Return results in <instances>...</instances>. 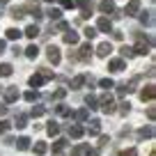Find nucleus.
<instances>
[{
	"instance_id": "nucleus-1",
	"label": "nucleus",
	"mask_w": 156,
	"mask_h": 156,
	"mask_svg": "<svg viewBox=\"0 0 156 156\" xmlns=\"http://www.w3.org/2000/svg\"><path fill=\"white\" fill-rule=\"evenodd\" d=\"M46 80H53V71H51V69H41L39 73L30 76V85H32V87H41Z\"/></svg>"
},
{
	"instance_id": "nucleus-2",
	"label": "nucleus",
	"mask_w": 156,
	"mask_h": 156,
	"mask_svg": "<svg viewBox=\"0 0 156 156\" xmlns=\"http://www.w3.org/2000/svg\"><path fill=\"white\" fill-rule=\"evenodd\" d=\"M151 46H154V39H151V37L147 39V41L142 37H138V44L133 46V51H136V55H147L151 51Z\"/></svg>"
},
{
	"instance_id": "nucleus-3",
	"label": "nucleus",
	"mask_w": 156,
	"mask_h": 156,
	"mask_svg": "<svg viewBox=\"0 0 156 156\" xmlns=\"http://www.w3.org/2000/svg\"><path fill=\"white\" fill-rule=\"evenodd\" d=\"M99 108H101V110L106 112V115H112V112L117 110V108H115V101H112V97H110V94H106V97H103L101 101H99Z\"/></svg>"
},
{
	"instance_id": "nucleus-4",
	"label": "nucleus",
	"mask_w": 156,
	"mask_h": 156,
	"mask_svg": "<svg viewBox=\"0 0 156 156\" xmlns=\"http://www.w3.org/2000/svg\"><path fill=\"white\" fill-rule=\"evenodd\" d=\"M23 12H28V14H32V16H34V21H39V19H41V16H44V14H41V9H39V5H37V2H34V0H30L28 5L23 7Z\"/></svg>"
},
{
	"instance_id": "nucleus-5",
	"label": "nucleus",
	"mask_w": 156,
	"mask_h": 156,
	"mask_svg": "<svg viewBox=\"0 0 156 156\" xmlns=\"http://www.w3.org/2000/svg\"><path fill=\"white\" fill-rule=\"evenodd\" d=\"M46 58H48V62L60 64V60H62V55H60V48H58V46H48V48H46Z\"/></svg>"
},
{
	"instance_id": "nucleus-6",
	"label": "nucleus",
	"mask_w": 156,
	"mask_h": 156,
	"mask_svg": "<svg viewBox=\"0 0 156 156\" xmlns=\"http://www.w3.org/2000/svg\"><path fill=\"white\" fill-rule=\"evenodd\" d=\"M97 32H112V21L108 16H101L97 21Z\"/></svg>"
},
{
	"instance_id": "nucleus-7",
	"label": "nucleus",
	"mask_w": 156,
	"mask_h": 156,
	"mask_svg": "<svg viewBox=\"0 0 156 156\" xmlns=\"http://www.w3.org/2000/svg\"><path fill=\"white\" fill-rule=\"evenodd\" d=\"M108 69H110L112 73H119V71H124V69H126V60H122V58L110 60V62H108Z\"/></svg>"
},
{
	"instance_id": "nucleus-8",
	"label": "nucleus",
	"mask_w": 156,
	"mask_h": 156,
	"mask_svg": "<svg viewBox=\"0 0 156 156\" xmlns=\"http://www.w3.org/2000/svg\"><path fill=\"white\" fill-rule=\"evenodd\" d=\"M76 5L80 7V16H83V19H90V14H92V2H90V0H76Z\"/></svg>"
},
{
	"instance_id": "nucleus-9",
	"label": "nucleus",
	"mask_w": 156,
	"mask_h": 156,
	"mask_svg": "<svg viewBox=\"0 0 156 156\" xmlns=\"http://www.w3.org/2000/svg\"><path fill=\"white\" fill-rule=\"evenodd\" d=\"M85 154H90V156H97V149H90L87 145H78L76 149H71V156H85Z\"/></svg>"
},
{
	"instance_id": "nucleus-10",
	"label": "nucleus",
	"mask_w": 156,
	"mask_h": 156,
	"mask_svg": "<svg viewBox=\"0 0 156 156\" xmlns=\"http://www.w3.org/2000/svg\"><path fill=\"white\" fill-rule=\"evenodd\" d=\"M154 97H156V87L149 83V85L140 92V99H142V101H154Z\"/></svg>"
},
{
	"instance_id": "nucleus-11",
	"label": "nucleus",
	"mask_w": 156,
	"mask_h": 156,
	"mask_svg": "<svg viewBox=\"0 0 156 156\" xmlns=\"http://www.w3.org/2000/svg\"><path fill=\"white\" fill-rule=\"evenodd\" d=\"M138 9H140V0H129L126 9H124L122 14H126V16H136V14H138Z\"/></svg>"
},
{
	"instance_id": "nucleus-12",
	"label": "nucleus",
	"mask_w": 156,
	"mask_h": 156,
	"mask_svg": "<svg viewBox=\"0 0 156 156\" xmlns=\"http://www.w3.org/2000/svg\"><path fill=\"white\" fill-rule=\"evenodd\" d=\"M90 55H92V46H90V44H83L80 48H78V55H76V58H78V60H83V62H87Z\"/></svg>"
},
{
	"instance_id": "nucleus-13",
	"label": "nucleus",
	"mask_w": 156,
	"mask_h": 156,
	"mask_svg": "<svg viewBox=\"0 0 156 156\" xmlns=\"http://www.w3.org/2000/svg\"><path fill=\"white\" fill-rule=\"evenodd\" d=\"M69 136H71L73 140H80V138L85 136V129L80 126V124H73V126H69Z\"/></svg>"
},
{
	"instance_id": "nucleus-14",
	"label": "nucleus",
	"mask_w": 156,
	"mask_h": 156,
	"mask_svg": "<svg viewBox=\"0 0 156 156\" xmlns=\"http://www.w3.org/2000/svg\"><path fill=\"white\" fill-rule=\"evenodd\" d=\"M110 53H112L110 41H103V44H99V48H97V55H99V58H108Z\"/></svg>"
},
{
	"instance_id": "nucleus-15",
	"label": "nucleus",
	"mask_w": 156,
	"mask_h": 156,
	"mask_svg": "<svg viewBox=\"0 0 156 156\" xmlns=\"http://www.w3.org/2000/svg\"><path fill=\"white\" fill-rule=\"evenodd\" d=\"M19 97H21V94H19V90H16V87L5 90V101H7V103H14V101H19Z\"/></svg>"
},
{
	"instance_id": "nucleus-16",
	"label": "nucleus",
	"mask_w": 156,
	"mask_h": 156,
	"mask_svg": "<svg viewBox=\"0 0 156 156\" xmlns=\"http://www.w3.org/2000/svg\"><path fill=\"white\" fill-rule=\"evenodd\" d=\"M99 9H101L103 14H112V12H115V2H112V0H101Z\"/></svg>"
},
{
	"instance_id": "nucleus-17",
	"label": "nucleus",
	"mask_w": 156,
	"mask_h": 156,
	"mask_svg": "<svg viewBox=\"0 0 156 156\" xmlns=\"http://www.w3.org/2000/svg\"><path fill=\"white\" fill-rule=\"evenodd\" d=\"M64 44H69V46H76V44H78V32H73V30L64 32Z\"/></svg>"
},
{
	"instance_id": "nucleus-18",
	"label": "nucleus",
	"mask_w": 156,
	"mask_h": 156,
	"mask_svg": "<svg viewBox=\"0 0 156 156\" xmlns=\"http://www.w3.org/2000/svg\"><path fill=\"white\" fill-rule=\"evenodd\" d=\"M138 138H140V140H145V138H154V126H142L140 131H138Z\"/></svg>"
},
{
	"instance_id": "nucleus-19",
	"label": "nucleus",
	"mask_w": 156,
	"mask_h": 156,
	"mask_svg": "<svg viewBox=\"0 0 156 156\" xmlns=\"http://www.w3.org/2000/svg\"><path fill=\"white\" fill-rule=\"evenodd\" d=\"M14 145H16V149H21V151H25V149H30V138H19V140H14Z\"/></svg>"
},
{
	"instance_id": "nucleus-20",
	"label": "nucleus",
	"mask_w": 156,
	"mask_h": 156,
	"mask_svg": "<svg viewBox=\"0 0 156 156\" xmlns=\"http://www.w3.org/2000/svg\"><path fill=\"white\" fill-rule=\"evenodd\" d=\"M12 71H14V69H12V64H7V62L0 64V78H9Z\"/></svg>"
},
{
	"instance_id": "nucleus-21",
	"label": "nucleus",
	"mask_w": 156,
	"mask_h": 156,
	"mask_svg": "<svg viewBox=\"0 0 156 156\" xmlns=\"http://www.w3.org/2000/svg\"><path fill=\"white\" fill-rule=\"evenodd\" d=\"M119 53H122V60H131L133 55H136V51H133L131 46H122V48H119Z\"/></svg>"
},
{
	"instance_id": "nucleus-22",
	"label": "nucleus",
	"mask_w": 156,
	"mask_h": 156,
	"mask_svg": "<svg viewBox=\"0 0 156 156\" xmlns=\"http://www.w3.org/2000/svg\"><path fill=\"white\" fill-rule=\"evenodd\" d=\"M23 34H25L28 39H34V37L39 34V28H37V25L32 23V25H28V28H25V32H23Z\"/></svg>"
},
{
	"instance_id": "nucleus-23",
	"label": "nucleus",
	"mask_w": 156,
	"mask_h": 156,
	"mask_svg": "<svg viewBox=\"0 0 156 156\" xmlns=\"http://www.w3.org/2000/svg\"><path fill=\"white\" fill-rule=\"evenodd\" d=\"M34 154L37 156H41V154H46V151H48V145H46V142H34Z\"/></svg>"
},
{
	"instance_id": "nucleus-24",
	"label": "nucleus",
	"mask_w": 156,
	"mask_h": 156,
	"mask_svg": "<svg viewBox=\"0 0 156 156\" xmlns=\"http://www.w3.org/2000/svg\"><path fill=\"white\" fill-rule=\"evenodd\" d=\"M12 126H16V129H25V126H28V117H25V115H19V117L14 119V124H12Z\"/></svg>"
},
{
	"instance_id": "nucleus-25",
	"label": "nucleus",
	"mask_w": 156,
	"mask_h": 156,
	"mask_svg": "<svg viewBox=\"0 0 156 156\" xmlns=\"http://www.w3.org/2000/svg\"><path fill=\"white\" fill-rule=\"evenodd\" d=\"M92 126H90V136H99V131H101V119H92Z\"/></svg>"
},
{
	"instance_id": "nucleus-26",
	"label": "nucleus",
	"mask_w": 156,
	"mask_h": 156,
	"mask_svg": "<svg viewBox=\"0 0 156 156\" xmlns=\"http://www.w3.org/2000/svg\"><path fill=\"white\" fill-rule=\"evenodd\" d=\"M9 16L19 21V19H23V16H25V12H23V7H12V9H9Z\"/></svg>"
},
{
	"instance_id": "nucleus-27",
	"label": "nucleus",
	"mask_w": 156,
	"mask_h": 156,
	"mask_svg": "<svg viewBox=\"0 0 156 156\" xmlns=\"http://www.w3.org/2000/svg\"><path fill=\"white\" fill-rule=\"evenodd\" d=\"M21 30H16V28H9L7 30V39H12V41H19V37H21Z\"/></svg>"
},
{
	"instance_id": "nucleus-28",
	"label": "nucleus",
	"mask_w": 156,
	"mask_h": 156,
	"mask_svg": "<svg viewBox=\"0 0 156 156\" xmlns=\"http://www.w3.org/2000/svg\"><path fill=\"white\" fill-rule=\"evenodd\" d=\"M23 99L28 103H32V101H37V99H39V94H37V90H28V92L23 94Z\"/></svg>"
},
{
	"instance_id": "nucleus-29",
	"label": "nucleus",
	"mask_w": 156,
	"mask_h": 156,
	"mask_svg": "<svg viewBox=\"0 0 156 156\" xmlns=\"http://www.w3.org/2000/svg\"><path fill=\"white\" fill-rule=\"evenodd\" d=\"M55 112H58L60 117H71V110H69V108L64 106V103H60V106L55 108Z\"/></svg>"
},
{
	"instance_id": "nucleus-30",
	"label": "nucleus",
	"mask_w": 156,
	"mask_h": 156,
	"mask_svg": "<svg viewBox=\"0 0 156 156\" xmlns=\"http://www.w3.org/2000/svg\"><path fill=\"white\" fill-rule=\"evenodd\" d=\"M25 55H28L30 60H34V58H37V55H39V48H37V46H34V44H30L28 48H25Z\"/></svg>"
},
{
	"instance_id": "nucleus-31",
	"label": "nucleus",
	"mask_w": 156,
	"mask_h": 156,
	"mask_svg": "<svg viewBox=\"0 0 156 156\" xmlns=\"http://www.w3.org/2000/svg\"><path fill=\"white\" fill-rule=\"evenodd\" d=\"M140 21H142L145 25H151V23H154V16H151V12H142V14H140Z\"/></svg>"
},
{
	"instance_id": "nucleus-32",
	"label": "nucleus",
	"mask_w": 156,
	"mask_h": 156,
	"mask_svg": "<svg viewBox=\"0 0 156 156\" xmlns=\"http://www.w3.org/2000/svg\"><path fill=\"white\" fill-rule=\"evenodd\" d=\"M85 103H87L90 108H99V99L94 97V94H87V97H85Z\"/></svg>"
},
{
	"instance_id": "nucleus-33",
	"label": "nucleus",
	"mask_w": 156,
	"mask_h": 156,
	"mask_svg": "<svg viewBox=\"0 0 156 156\" xmlns=\"http://www.w3.org/2000/svg\"><path fill=\"white\" fill-rule=\"evenodd\" d=\"M83 83H85V76H76V78L71 80V90H78Z\"/></svg>"
},
{
	"instance_id": "nucleus-34",
	"label": "nucleus",
	"mask_w": 156,
	"mask_h": 156,
	"mask_svg": "<svg viewBox=\"0 0 156 156\" xmlns=\"http://www.w3.org/2000/svg\"><path fill=\"white\" fill-rule=\"evenodd\" d=\"M46 131H48V136H58V133H60V126H58L55 122H51L48 126H46Z\"/></svg>"
},
{
	"instance_id": "nucleus-35",
	"label": "nucleus",
	"mask_w": 156,
	"mask_h": 156,
	"mask_svg": "<svg viewBox=\"0 0 156 156\" xmlns=\"http://www.w3.org/2000/svg\"><path fill=\"white\" fill-rule=\"evenodd\" d=\"M64 145H67V140H64V138H58V140H55V145H53V151H62Z\"/></svg>"
},
{
	"instance_id": "nucleus-36",
	"label": "nucleus",
	"mask_w": 156,
	"mask_h": 156,
	"mask_svg": "<svg viewBox=\"0 0 156 156\" xmlns=\"http://www.w3.org/2000/svg\"><path fill=\"white\" fill-rule=\"evenodd\" d=\"M46 14H48V16H51V19H55V21H58V19H60V16H62V12H60V9H58V7H51V9H48V12H46Z\"/></svg>"
},
{
	"instance_id": "nucleus-37",
	"label": "nucleus",
	"mask_w": 156,
	"mask_h": 156,
	"mask_svg": "<svg viewBox=\"0 0 156 156\" xmlns=\"http://www.w3.org/2000/svg\"><path fill=\"white\" fill-rule=\"evenodd\" d=\"M44 112H46V108H44V106H34L30 115H32V117H41V115H44Z\"/></svg>"
},
{
	"instance_id": "nucleus-38",
	"label": "nucleus",
	"mask_w": 156,
	"mask_h": 156,
	"mask_svg": "<svg viewBox=\"0 0 156 156\" xmlns=\"http://www.w3.org/2000/svg\"><path fill=\"white\" fill-rule=\"evenodd\" d=\"M83 34H85L87 39H94V37H97V28H90V25H87V28L83 30Z\"/></svg>"
},
{
	"instance_id": "nucleus-39",
	"label": "nucleus",
	"mask_w": 156,
	"mask_h": 156,
	"mask_svg": "<svg viewBox=\"0 0 156 156\" xmlns=\"http://www.w3.org/2000/svg\"><path fill=\"white\" fill-rule=\"evenodd\" d=\"M99 85H101L103 90H110V87H115V83H112L110 78H103V80H99Z\"/></svg>"
},
{
	"instance_id": "nucleus-40",
	"label": "nucleus",
	"mask_w": 156,
	"mask_h": 156,
	"mask_svg": "<svg viewBox=\"0 0 156 156\" xmlns=\"http://www.w3.org/2000/svg\"><path fill=\"white\" fill-rule=\"evenodd\" d=\"M12 129V122H7V119H0V133H7Z\"/></svg>"
},
{
	"instance_id": "nucleus-41",
	"label": "nucleus",
	"mask_w": 156,
	"mask_h": 156,
	"mask_svg": "<svg viewBox=\"0 0 156 156\" xmlns=\"http://www.w3.org/2000/svg\"><path fill=\"white\" fill-rule=\"evenodd\" d=\"M76 119H78V122H85V119H87V110H85V108H83V110H78L76 112Z\"/></svg>"
},
{
	"instance_id": "nucleus-42",
	"label": "nucleus",
	"mask_w": 156,
	"mask_h": 156,
	"mask_svg": "<svg viewBox=\"0 0 156 156\" xmlns=\"http://www.w3.org/2000/svg\"><path fill=\"white\" fill-rule=\"evenodd\" d=\"M131 110V103L129 101H124V103H119V112H122V115H126V112Z\"/></svg>"
},
{
	"instance_id": "nucleus-43",
	"label": "nucleus",
	"mask_w": 156,
	"mask_h": 156,
	"mask_svg": "<svg viewBox=\"0 0 156 156\" xmlns=\"http://www.w3.org/2000/svg\"><path fill=\"white\" fill-rule=\"evenodd\" d=\"M60 5H62L64 9H71V7H76V2H73V0H60Z\"/></svg>"
},
{
	"instance_id": "nucleus-44",
	"label": "nucleus",
	"mask_w": 156,
	"mask_h": 156,
	"mask_svg": "<svg viewBox=\"0 0 156 156\" xmlns=\"http://www.w3.org/2000/svg\"><path fill=\"white\" fill-rule=\"evenodd\" d=\"M119 156H138V149H124V151H119Z\"/></svg>"
},
{
	"instance_id": "nucleus-45",
	"label": "nucleus",
	"mask_w": 156,
	"mask_h": 156,
	"mask_svg": "<svg viewBox=\"0 0 156 156\" xmlns=\"http://www.w3.org/2000/svg\"><path fill=\"white\" fill-rule=\"evenodd\" d=\"M64 94H67V90L62 87V90H58V92H55L53 97H55V99H64Z\"/></svg>"
},
{
	"instance_id": "nucleus-46",
	"label": "nucleus",
	"mask_w": 156,
	"mask_h": 156,
	"mask_svg": "<svg viewBox=\"0 0 156 156\" xmlns=\"http://www.w3.org/2000/svg\"><path fill=\"white\" fill-rule=\"evenodd\" d=\"M117 94H119V97H124V94H126V87H124V83L117 87Z\"/></svg>"
},
{
	"instance_id": "nucleus-47",
	"label": "nucleus",
	"mask_w": 156,
	"mask_h": 156,
	"mask_svg": "<svg viewBox=\"0 0 156 156\" xmlns=\"http://www.w3.org/2000/svg\"><path fill=\"white\" fill-rule=\"evenodd\" d=\"M7 115V106H5V103H0V117H5Z\"/></svg>"
},
{
	"instance_id": "nucleus-48",
	"label": "nucleus",
	"mask_w": 156,
	"mask_h": 156,
	"mask_svg": "<svg viewBox=\"0 0 156 156\" xmlns=\"http://www.w3.org/2000/svg\"><path fill=\"white\" fill-rule=\"evenodd\" d=\"M147 117H149V119H154V117H156V110H154V108H149V110H147Z\"/></svg>"
},
{
	"instance_id": "nucleus-49",
	"label": "nucleus",
	"mask_w": 156,
	"mask_h": 156,
	"mask_svg": "<svg viewBox=\"0 0 156 156\" xmlns=\"http://www.w3.org/2000/svg\"><path fill=\"white\" fill-rule=\"evenodd\" d=\"M5 46H7V44H5V39H0V53H5Z\"/></svg>"
},
{
	"instance_id": "nucleus-50",
	"label": "nucleus",
	"mask_w": 156,
	"mask_h": 156,
	"mask_svg": "<svg viewBox=\"0 0 156 156\" xmlns=\"http://www.w3.org/2000/svg\"><path fill=\"white\" fill-rule=\"evenodd\" d=\"M7 7V0H0V9H5Z\"/></svg>"
},
{
	"instance_id": "nucleus-51",
	"label": "nucleus",
	"mask_w": 156,
	"mask_h": 156,
	"mask_svg": "<svg viewBox=\"0 0 156 156\" xmlns=\"http://www.w3.org/2000/svg\"><path fill=\"white\" fill-rule=\"evenodd\" d=\"M55 156H64V154H62V151H55Z\"/></svg>"
},
{
	"instance_id": "nucleus-52",
	"label": "nucleus",
	"mask_w": 156,
	"mask_h": 156,
	"mask_svg": "<svg viewBox=\"0 0 156 156\" xmlns=\"http://www.w3.org/2000/svg\"><path fill=\"white\" fill-rule=\"evenodd\" d=\"M0 94H2V85H0Z\"/></svg>"
},
{
	"instance_id": "nucleus-53",
	"label": "nucleus",
	"mask_w": 156,
	"mask_h": 156,
	"mask_svg": "<svg viewBox=\"0 0 156 156\" xmlns=\"http://www.w3.org/2000/svg\"><path fill=\"white\" fill-rule=\"evenodd\" d=\"M149 156H156V154H154V151H151V154H149Z\"/></svg>"
},
{
	"instance_id": "nucleus-54",
	"label": "nucleus",
	"mask_w": 156,
	"mask_h": 156,
	"mask_svg": "<svg viewBox=\"0 0 156 156\" xmlns=\"http://www.w3.org/2000/svg\"><path fill=\"white\" fill-rule=\"evenodd\" d=\"M46 2H53V0H46Z\"/></svg>"
}]
</instances>
